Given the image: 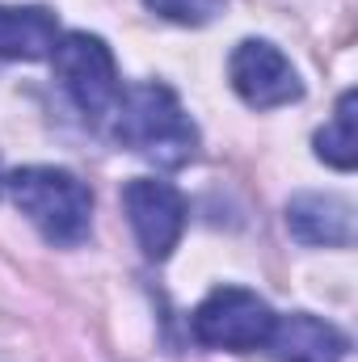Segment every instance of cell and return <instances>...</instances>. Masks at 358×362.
<instances>
[{"mask_svg": "<svg viewBox=\"0 0 358 362\" xmlns=\"http://www.w3.org/2000/svg\"><path fill=\"white\" fill-rule=\"evenodd\" d=\"M266 350L274 354V362H342L350 341L329 320L291 312V316H274Z\"/></svg>", "mask_w": 358, "mask_h": 362, "instance_id": "obj_7", "label": "cell"}, {"mask_svg": "<svg viewBox=\"0 0 358 362\" xmlns=\"http://www.w3.org/2000/svg\"><path fill=\"white\" fill-rule=\"evenodd\" d=\"M190 329L207 350L249 354V350H266L274 312H270V303L262 295H253L245 286H219L194 308Z\"/></svg>", "mask_w": 358, "mask_h": 362, "instance_id": "obj_4", "label": "cell"}, {"mask_svg": "<svg viewBox=\"0 0 358 362\" xmlns=\"http://www.w3.org/2000/svg\"><path fill=\"white\" fill-rule=\"evenodd\" d=\"M152 13H161L165 21H178V25H207L215 13H224L228 0H144Z\"/></svg>", "mask_w": 358, "mask_h": 362, "instance_id": "obj_11", "label": "cell"}, {"mask_svg": "<svg viewBox=\"0 0 358 362\" xmlns=\"http://www.w3.org/2000/svg\"><path fill=\"white\" fill-rule=\"evenodd\" d=\"M122 206L131 219V232L144 249V257L165 262L178 249L181 232H185V198L178 185L156 177H135L122 185Z\"/></svg>", "mask_w": 358, "mask_h": 362, "instance_id": "obj_5", "label": "cell"}, {"mask_svg": "<svg viewBox=\"0 0 358 362\" xmlns=\"http://www.w3.org/2000/svg\"><path fill=\"white\" fill-rule=\"evenodd\" d=\"M354 101L358 93L346 89L337 97V110H333V118L316 131V156L325 160V165H333V169H342V173H350L358 160V144H354Z\"/></svg>", "mask_w": 358, "mask_h": 362, "instance_id": "obj_10", "label": "cell"}, {"mask_svg": "<svg viewBox=\"0 0 358 362\" xmlns=\"http://www.w3.org/2000/svg\"><path fill=\"white\" fill-rule=\"evenodd\" d=\"M228 76H232L236 97L253 110H278V105H291L304 97L299 72L266 38H245L228 59Z\"/></svg>", "mask_w": 358, "mask_h": 362, "instance_id": "obj_6", "label": "cell"}, {"mask_svg": "<svg viewBox=\"0 0 358 362\" xmlns=\"http://www.w3.org/2000/svg\"><path fill=\"white\" fill-rule=\"evenodd\" d=\"M51 68H55V81L68 93V101L85 118L114 114V105L122 97V81H118V64H114V51L105 47V38L85 34V30L59 34L55 51H51Z\"/></svg>", "mask_w": 358, "mask_h": 362, "instance_id": "obj_3", "label": "cell"}, {"mask_svg": "<svg viewBox=\"0 0 358 362\" xmlns=\"http://www.w3.org/2000/svg\"><path fill=\"white\" fill-rule=\"evenodd\" d=\"M4 189L17 202V211L42 232V240H51L59 249L89 240L93 194L76 173L51 169V165H25V169L4 177Z\"/></svg>", "mask_w": 358, "mask_h": 362, "instance_id": "obj_2", "label": "cell"}, {"mask_svg": "<svg viewBox=\"0 0 358 362\" xmlns=\"http://www.w3.org/2000/svg\"><path fill=\"white\" fill-rule=\"evenodd\" d=\"M287 228L299 245L346 249L354 245V206L342 194H295L287 202Z\"/></svg>", "mask_w": 358, "mask_h": 362, "instance_id": "obj_8", "label": "cell"}, {"mask_svg": "<svg viewBox=\"0 0 358 362\" xmlns=\"http://www.w3.org/2000/svg\"><path fill=\"white\" fill-rule=\"evenodd\" d=\"M0 189H4V177H0Z\"/></svg>", "mask_w": 358, "mask_h": 362, "instance_id": "obj_12", "label": "cell"}, {"mask_svg": "<svg viewBox=\"0 0 358 362\" xmlns=\"http://www.w3.org/2000/svg\"><path fill=\"white\" fill-rule=\"evenodd\" d=\"M59 21L42 4H0V59H51Z\"/></svg>", "mask_w": 358, "mask_h": 362, "instance_id": "obj_9", "label": "cell"}, {"mask_svg": "<svg viewBox=\"0 0 358 362\" xmlns=\"http://www.w3.org/2000/svg\"><path fill=\"white\" fill-rule=\"evenodd\" d=\"M114 139L156 169H181L198 156V127L178 101V93L161 81H144L122 89L114 105Z\"/></svg>", "mask_w": 358, "mask_h": 362, "instance_id": "obj_1", "label": "cell"}]
</instances>
